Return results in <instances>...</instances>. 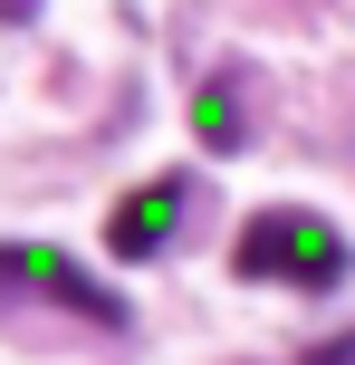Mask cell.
I'll return each mask as SVG.
<instances>
[{"mask_svg": "<svg viewBox=\"0 0 355 365\" xmlns=\"http://www.w3.org/2000/svg\"><path fill=\"white\" fill-rule=\"evenodd\" d=\"M183 212H192V182H183V173L134 182V192L106 212V250H115V259H164V240H173V221H183Z\"/></svg>", "mask_w": 355, "mask_h": 365, "instance_id": "obj_3", "label": "cell"}, {"mask_svg": "<svg viewBox=\"0 0 355 365\" xmlns=\"http://www.w3.org/2000/svg\"><path fill=\"white\" fill-rule=\"evenodd\" d=\"M192 125H202V154H240V68L202 77V96H192Z\"/></svg>", "mask_w": 355, "mask_h": 365, "instance_id": "obj_4", "label": "cell"}, {"mask_svg": "<svg viewBox=\"0 0 355 365\" xmlns=\"http://www.w3.org/2000/svg\"><path fill=\"white\" fill-rule=\"evenodd\" d=\"M231 269H240V279H288V289L327 298V289H346L355 250H346V231H337L327 212H307V202H269V212L240 221Z\"/></svg>", "mask_w": 355, "mask_h": 365, "instance_id": "obj_1", "label": "cell"}, {"mask_svg": "<svg viewBox=\"0 0 355 365\" xmlns=\"http://www.w3.org/2000/svg\"><path fill=\"white\" fill-rule=\"evenodd\" d=\"M0 289H19V308L48 298L58 317H77V327H96V336H125V327H134L125 298H115L106 279H87L68 250H38V240H0Z\"/></svg>", "mask_w": 355, "mask_h": 365, "instance_id": "obj_2", "label": "cell"}]
</instances>
